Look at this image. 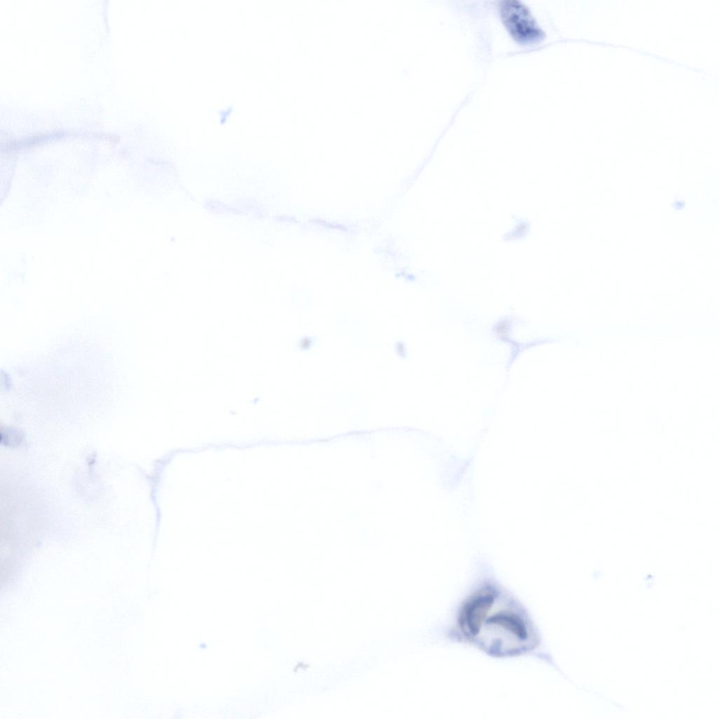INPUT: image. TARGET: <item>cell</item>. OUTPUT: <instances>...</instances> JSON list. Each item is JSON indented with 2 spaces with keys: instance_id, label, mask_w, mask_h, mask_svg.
I'll return each mask as SVG.
<instances>
[{
  "instance_id": "cell-1",
  "label": "cell",
  "mask_w": 719,
  "mask_h": 719,
  "mask_svg": "<svg viewBox=\"0 0 719 719\" xmlns=\"http://www.w3.org/2000/svg\"><path fill=\"white\" fill-rule=\"evenodd\" d=\"M454 629L457 640L496 658L527 654L540 644L524 605L492 581L482 583L463 602Z\"/></svg>"
},
{
  "instance_id": "cell-2",
  "label": "cell",
  "mask_w": 719,
  "mask_h": 719,
  "mask_svg": "<svg viewBox=\"0 0 719 719\" xmlns=\"http://www.w3.org/2000/svg\"><path fill=\"white\" fill-rule=\"evenodd\" d=\"M499 12L504 25L516 40L530 43L544 36L531 11L522 1H502L499 4Z\"/></svg>"
}]
</instances>
